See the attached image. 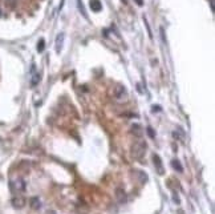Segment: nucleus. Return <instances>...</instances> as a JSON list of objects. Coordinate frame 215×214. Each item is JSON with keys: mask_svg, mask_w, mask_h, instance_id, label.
Listing matches in <instances>:
<instances>
[{"mask_svg": "<svg viewBox=\"0 0 215 214\" xmlns=\"http://www.w3.org/2000/svg\"><path fill=\"white\" fill-rule=\"evenodd\" d=\"M44 48H45V40L40 39V40H38V43H37V51L38 52H43Z\"/></svg>", "mask_w": 215, "mask_h": 214, "instance_id": "ddd939ff", "label": "nucleus"}, {"mask_svg": "<svg viewBox=\"0 0 215 214\" xmlns=\"http://www.w3.org/2000/svg\"><path fill=\"white\" fill-rule=\"evenodd\" d=\"M146 132H147V134L151 137V138H154V137H155V134H154V132H153V129H151V128H147V129H146Z\"/></svg>", "mask_w": 215, "mask_h": 214, "instance_id": "2eb2a0df", "label": "nucleus"}, {"mask_svg": "<svg viewBox=\"0 0 215 214\" xmlns=\"http://www.w3.org/2000/svg\"><path fill=\"white\" fill-rule=\"evenodd\" d=\"M173 198H174V201L177 202V205H178V204H181V201H179V197L177 196V194H174V196H173Z\"/></svg>", "mask_w": 215, "mask_h": 214, "instance_id": "dca6fc26", "label": "nucleus"}, {"mask_svg": "<svg viewBox=\"0 0 215 214\" xmlns=\"http://www.w3.org/2000/svg\"><path fill=\"white\" fill-rule=\"evenodd\" d=\"M78 8H80V11H81V13L85 16V17L88 19V16H86V13H85V9H84V5H82V3H81V0H78Z\"/></svg>", "mask_w": 215, "mask_h": 214, "instance_id": "4468645a", "label": "nucleus"}, {"mask_svg": "<svg viewBox=\"0 0 215 214\" xmlns=\"http://www.w3.org/2000/svg\"><path fill=\"white\" fill-rule=\"evenodd\" d=\"M146 149H147V144H146L143 140H138V141H136L133 144V146H131L130 154L134 160L141 161V160H143V157H145V154H146Z\"/></svg>", "mask_w": 215, "mask_h": 214, "instance_id": "f257e3e1", "label": "nucleus"}, {"mask_svg": "<svg viewBox=\"0 0 215 214\" xmlns=\"http://www.w3.org/2000/svg\"><path fill=\"white\" fill-rule=\"evenodd\" d=\"M153 162H154V166H155V172L158 173L159 175H163L165 174V168H163V164H162V160L158 154H154L153 156Z\"/></svg>", "mask_w": 215, "mask_h": 214, "instance_id": "20e7f679", "label": "nucleus"}, {"mask_svg": "<svg viewBox=\"0 0 215 214\" xmlns=\"http://www.w3.org/2000/svg\"><path fill=\"white\" fill-rule=\"evenodd\" d=\"M41 81V75L40 73H35L33 76H32V80H31V85L32 87H36L38 83Z\"/></svg>", "mask_w": 215, "mask_h": 214, "instance_id": "f8f14e48", "label": "nucleus"}, {"mask_svg": "<svg viewBox=\"0 0 215 214\" xmlns=\"http://www.w3.org/2000/svg\"><path fill=\"white\" fill-rule=\"evenodd\" d=\"M171 166H173V169H174V170H177L178 173H182V172H183V166H182L181 161L177 160V158H174V160L171 161Z\"/></svg>", "mask_w": 215, "mask_h": 214, "instance_id": "9b49d317", "label": "nucleus"}, {"mask_svg": "<svg viewBox=\"0 0 215 214\" xmlns=\"http://www.w3.org/2000/svg\"><path fill=\"white\" fill-rule=\"evenodd\" d=\"M114 96L117 100H126V97H128V89H126L123 85L118 84V85L114 88Z\"/></svg>", "mask_w": 215, "mask_h": 214, "instance_id": "f03ea898", "label": "nucleus"}, {"mask_svg": "<svg viewBox=\"0 0 215 214\" xmlns=\"http://www.w3.org/2000/svg\"><path fill=\"white\" fill-rule=\"evenodd\" d=\"M115 199L118 201V204H126L128 201V196H126L125 190L121 188H117L115 189Z\"/></svg>", "mask_w": 215, "mask_h": 214, "instance_id": "39448f33", "label": "nucleus"}, {"mask_svg": "<svg viewBox=\"0 0 215 214\" xmlns=\"http://www.w3.org/2000/svg\"><path fill=\"white\" fill-rule=\"evenodd\" d=\"M134 1H136L137 4L139 5V7H141V5H143V0H134Z\"/></svg>", "mask_w": 215, "mask_h": 214, "instance_id": "f3484780", "label": "nucleus"}, {"mask_svg": "<svg viewBox=\"0 0 215 214\" xmlns=\"http://www.w3.org/2000/svg\"><path fill=\"white\" fill-rule=\"evenodd\" d=\"M130 133L133 134L134 137H137V138H141L142 134H143V129L139 124H134V125H131V128H130Z\"/></svg>", "mask_w": 215, "mask_h": 214, "instance_id": "423d86ee", "label": "nucleus"}, {"mask_svg": "<svg viewBox=\"0 0 215 214\" xmlns=\"http://www.w3.org/2000/svg\"><path fill=\"white\" fill-rule=\"evenodd\" d=\"M24 205H25V199L23 197H15V198H12V206L16 207V209H21V207H24Z\"/></svg>", "mask_w": 215, "mask_h": 214, "instance_id": "6e6552de", "label": "nucleus"}, {"mask_svg": "<svg viewBox=\"0 0 215 214\" xmlns=\"http://www.w3.org/2000/svg\"><path fill=\"white\" fill-rule=\"evenodd\" d=\"M0 15H1V11H0Z\"/></svg>", "mask_w": 215, "mask_h": 214, "instance_id": "aec40b11", "label": "nucleus"}, {"mask_svg": "<svg viewBox=\"0 0 215 214\" xmlns=\"http://www.w3.org/2000/svg\"><path fill=\"white\" fill-rule=\"evenodd\" d=\"M11 189H12L13 191H16V193L24 191V190H25V182H24V180L17 178V180L12 181V182H11Z\"/></svg>", "mask_w": 215, "mask_h": 214, "instance_id": "7ed1b4c3", "label": "nucleus"}, {"mask_svg": "<svg viewBox=\"0 0 215 214\" xmlns=\"http://www.w3.org/2000/svg\"><path fill=\"white\" fill-rule=\"evenodd\" d=\"M89 7L93 12H100L102 9V4L100 0H89Z\"/></svg>", "mask_w": 215, "mask_h": 214, "instance_id": "0eeeda50", "label": "nucleus"}, {"mask_svg": "<svg viewBox=\"0 0 215 214\" xmlns=\"http://www.w3.org/2000/svg\"><path fill=\"white\" fill-rule=\"evenodd\" d=\"M64 39H65V35L64 33L57 35V37H56V52H57V53H60V51H61L62 43H64Z\"/></svg>", "mask_w": 215, "mask_h": 214, "instance_id": "1a4fd4ad", "label": "nucleus"}, {"mask_svg": "<svg viewBox=\"0 0 215 214\" xmlns=\"http://www.w3.org/2000/svg\"><path fill=\"white\" fill-rule=\"evenodd\" d=\"M29 206L32 207L33 210H38L41 207V202L40 199H38V197H32L31 199H29Z\"/></svg>", "mask_w": 215, "mask_h": 214, "instance_id": "9d476101", "label": "nucleus"}, {"mask_svg": "<svg viewBox=\"0 0 215 214\" xmlns=\"http://www.w3.org/2000/svg\"><path fill=\"white\" fill-rule=\"evenodd\" d=\"M155 111H161V108H159L158 105H157V106L154 105V106H153V112H155Z\"/></svg>", "mask_w": 215, "mask_h": 214, "instance_id": "a211bd4d", "label": "nucleus"}, {"mask_svg": "<svg viewBox=\"0 0 215 214\" xmlns=\"http://www.w3.org/2000/svg\"><path fill=\"white\" fill-rule=\"evenodd\" d=\"M123 3H126V0H123Z\"/></svg>", "mask_w": 215, "mask_h": 214, "instance_id": "6ab92c4d", "label": "nucleus"}]
</instances>
